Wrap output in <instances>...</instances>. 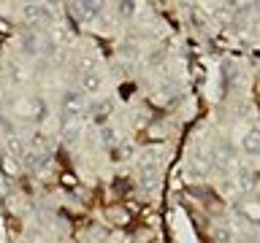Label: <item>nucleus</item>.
Returning <instances> with one entry per match:
<instances>
[{"label":"nucleus","mask_w":260,"mask_h":243,"mask_svg":"<svg viewBox=\"0 0 260 243\" xmlns=\"http://www.w3.org/2000/svg\"><path fill=\"white\" fill-rule=\"evenodd\" d=\"M81 87H84L87 92H98V89H101V76H98V73H84Z\"/></svg>","instance_id":"obj_2"},{"label":"nucleus","mask_w":260,"mask_h":243,"mask_svg":"<svg viewBox=\"0 0 260 243\" xmlns=\"http://www.w3.org/2000/svg\"><path fill=\"white\" fill-rule=\"evenodd\" d=\"M65 111H68L71 116H73V113H79L81 111V97L79 95H68V100H65Z\"/></svg>","instance_id":"obj_3"},{"label":"nucleus","mask_w":260,"mask_h":243,"mask_svg":"<svg viewBox=\"0 0 260 243\" xmlns=\"http://www.w3.org/2000/svg\"><path fill=\"white\" fill-rule=\"evenodd\" d=\"M241 146H244V151H249V154H260V127L247 130L241 138Z\"/></svg>","instance_id":"obj_1"},{"label":"nucleus","mask_w":260,"mask_h":243,"mask_svg":"<svg viewBox=\"0 0 260 243\" xmlns=\"http://www.w3.org/2000/svg\"><path fill=\"white\" fill-rule=\"evenodd\" d=\"M247 214H249L252 219H257V222H260V208H257V206H247Z\"/></svg>","instance_id":"obj_4"}]
</instances>
